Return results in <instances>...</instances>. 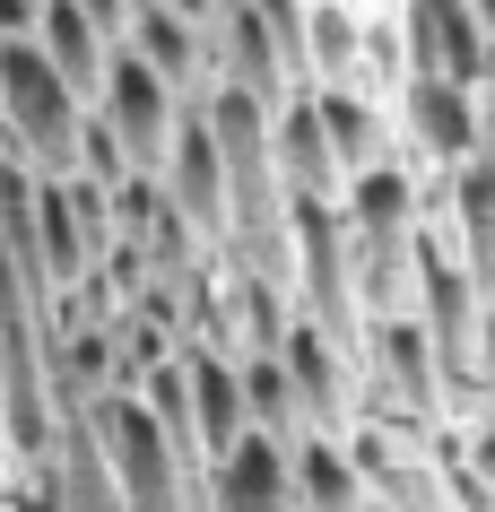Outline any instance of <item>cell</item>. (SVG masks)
<instances>
[{"label":"cell","mask_w":495,"mask_h":512,"mask_svg":"<svg viewBox=\"0 0 495 512\" xmlns=\"http://www.w3.org/2000/svg\"><path fill=\"white\" fill-rule=\"evenodd\" d=\"M87 131V96L53 70L44 44H0V157L27 174H70Z\"/></svg>","instance_id":"cell-1"},{"label":"cell","mask_w":495,"mask_h":512,"mask_svg":"<svg viewBox=\"0 0 495 512\" xmlns=\"http://www.w3.org/2000/svg\"><path fill=\"white\" fill-rule=\"evenodd\" d=\"M183 87L165 79V70H148V61L131 53V44H113L105 61V87H96V113H105L113 131H122V148H131L148 174L165 165V148H174V131H183Z\"/></svg>","instance_id":"cell-2"},{"label":"cell","mask_w":495,"mask_h":512,"mask_svg":"<svg viewBox=\"0 0 495 512\" xmlns=\"http://www.w3.org/2000/svg\"><path fill=\"white\" fill-rule=\"evenodd\" d=\"M400 131H409L417 174H452V165H469L487 148V105H478V87L417 70L409 96H400Z\"/></svg>","instance_id":"cell-3"},{"label":"cell","mask_w":495,"mask_h":512,"mask_svg":"<svg viewBox=\"0 0 495 512\" xmlns=\"http://www.w3.org/2000/svg\"><path fill=\"white\" fill-rule=\"evenodd\" d=\"M200 512H296V443L252 426L226 460H209Z\"/></svg>","instance_id":"cell-4"},{"label":"cell","mask_w":495,"mask_h":512,"mask_svg":"<svg viewBox=\"0 0 495 512\" xmlns=\"http://www.w3.org/2000/svg\"><path fill=\"white\" fill-rule=\"evenodd\" d=\"M157 183H165V200L226 252V157H218V131H209V105H200V96L183 105V131H174V148H165Z\"/></svg>","instance_id":"cell-5"},{"label":"cell","mask_w":495,"mask_h":512,"mask_svg":"<svg viewBox=\"0 0 495 512\" xmlns=\"http://www.w3.org/2000/svg\"><path fill=\"white\" fill-rule=\"evenodd\" d=\"M183 400H192V452L200 469L209 460H226L235 443L252 434V408H244V356H226V348H183Z\"/></svg>","instance_id":"cell-6"},{"label":"cell","mask_w":495,"mask_h":512,"mask_svg":"<svg viewBox=\"0 0 495 512\" xmlns=\"http://www.w3.org/2000/svg\"><path fill=\"white\" fill-rule=\"evenodd\" d=\"M443 183V243L461 252V270L478 278V296L495 304V148H478L469 165H452V174H435Z\"/></svg>","instance_id":"cell-7"},{"label":"cell","mask_w":495,"mask_h":512,"mask_svg":"<svg viewBox=\"0 0 495 512\" xmlns=\"http://www.w3.org/2000/svg\"><path fill=\"white\" fill-rule=\"evenodd\" d=\"M270 131H278V174H287L296 200H348V165H339V148H330V131H322L313 87H296V96L270 113Z\"/></svg>","instance_id":"cell-8"},{"label":"cell","mask_w":495,"mask_h":512,"mask_svg":"<svg viewBox=\"0 0 495 512\" xmlns=\"http://www.w3.org/2000/svg\"><path fill=\"white\" fill-rule=\"evenodd\" d=\"M148 70H165V79L183 87V96H200V87H218V44H209V27H192V18H174L165 0H139L131 9V35H122Z\"/></svg>","instance_id":"cell-9"},{"label":"cell","mask_w":495,"mask_h":512,"mask_svg":"<svg viewBox=\"0 0 495 512\" xmlns=\"http://www.w3.org/2000/svg\"><path fill=\"white\" fill-rule=\"evenodd\" d=\"M313 105H322V131H330V148H339V165H348V183L400 157V148H391V113L374 105L365 87H313Z\"/></svg>","instance_id":"cell-10"},{"label":"cell","mask_w":495,"mask_h":512,"mask_svg":"<svg viewBox=\"0 0 495 512\" xmlns=\"http://www.w3.org/2000/svg\"><path fill=\"white\" fill-rule=\"evenodd\" d=\"M357 61H365V9L304 0V87H357Z\"/></svg>","instance_id":"cell-11"},{"label":"cell","mask_w":495,"mask_h":512,"mask_svg":"<svg viewBox=\"0 0 495 512\" xmlns=\"http://www.w3.org/2000/svg\"><path fill=\"white\" fill-rule=\"evenodd\" d=\"M296 512H365V469L339 434H296Z\"/></svg>","instance_id":"cell-12"},{"label":"cell","mask_w":495,"mask_h":512,"mask_svg":"<svg viewBox=\"0 0 495 512\" xmlns=\"http://www.w3.org/2000/svg\"><path fill=\"white\" fill-rule=\"evenodd\" d=\"M35 44L53 53V70L70 87H79L87 105H96V87H105V61H113V44L96 35V18H87L79 0H44V27H35Z\"/></svg>","instance_id":"cell-13"},{"label":"cell","mask_w":495,"mask_h":512,"mask_svg":"<svg viewBox=\"0 0 495 512\" xmlns=\"http://www.w3.org/2000/svg\"><path fill=\"white\" fill-rule=\"evenodd\" d=\"M244 408H252V426H261V434H278V443L313 434V426H304L296 382H287V365H278V348H270V356H244Z\"/></svg>","instance_id":"cell-14"},{"label":"cell","mask_w":495,"mask_h":512,"mask_svg":"<svg viewBox=\"0 0 495 512\" xmlns=\"http://www.w3.org/2000/svg\"><path fill=\"white\" fill-rule=\"evenodd\" d=\"M70 174H87V183H105V191H122V183H131V174H148V165H139L131 148H122V131H113L105 113L87 105V131H79V165H70Z\"/></svg>","instance_id":"cell-15"},{"label":"cell","mask_w":495,"mask_h":512,"mask_svg":"<svg viewBox=\"0 0 495 512\" xmlns=\"http://www.w3.org/2000/svg\"><path fill=\"white\" fill-rule=\"evenodd\" d=\"M44 27V0H0V44H27Z\"/></svg>","instance_id":"cell-16"},{"label":"cell","mask_w":495,"mask_h":512,"mask_svg":"<svg viewBox=\"0 0 495 512\" xmlns=\"http://www.w3.org/2000/svg\"><path fill=\"white\" fill-rule=\"evenodd\" d=\"M87 18H96V35H105V44H122V35H131V9L139 0H79Z\"/></svg>","instance_id":"cell-17"},{"label":"cell","mask_w":495,"mask_h":512,"mask_svg":"<svg viewBox=\"0 0 495 512\" xmlns=\"http://www.w3.org/2000/svg\"><path fill=\"white\" fill-rule=\"evenodd\" d=\"M478 408L495 417V313H487V339H478Z\"/></svg>","instance_id":"cell-18"},{"label":"cell","mask_w":495,"mask_h":512,"mask_svg":"<svg viewBox=\"0 0 495 512\" xmlns=\"http://www.w3.org/2000/svg\"><path fill=\"white\" fill-rule=\"evenodd\" d=\"M174 18H192V27H218V0H165Z\"/></svg>","instance_id":"cell-19"},{"label":"cell","mask_w":495,"mask_h":512,"mask_svg":"<svg viewBox=\"0 0 495 512\" xmlns=\"http://www.w3.org/2000/svg\"><path fill=\"white\" fill-rule=\"evenodd\" d=\"M469 9H478V27H487V35H495V0H469Z\"/></svg>","instance_id":"cell-20"}]
</instances>
